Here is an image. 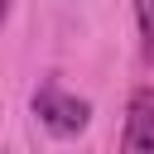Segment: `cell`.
Here are the masks:
<instances>
[{
	"mask_svg": "<svg viewBox=\"0 0 154 154\" xmlns=\"http://www.w3.org/2000/svg\"><path fill=\"white\" fill-rule=\"evenodd\" d=\"M5 14H10V0H0V24H5Z\"/></svg>",
	"mask_w": 154,
	"mask_h": 154,
	"instance_id": "cell-4",
	"label": "cell"
},
{
	"mask_svg": "<svg viewBox=\"0 0 154 154\" xmlns=\"http://www.w3.org/2000/svg\"><path fill=\"white\" fill-rule=\"evenodd\" d=\"M135 24H140V53L154 63V0H135Z\"/></svg>",
	"mask_w": 154,
	"mask_h": 154,
	"instance_id": "cell-3",
	"label": "cell"
},
{
	"mask_svg": "<svg viewBox=\"0 0 154 154\" xmlns=\"http://www.w3.org/2000/svg\"><path fill=\"white\" fill-rule=\"evenodd\" d=\"M34 116H38V125H43L48 135L72 140V135L87 130V120H91V101L77 96V91H67V87H58V82H43V87L34 91Z\"/></svg>",
	"mask_w": 154,
	"mask_h": 154,
	"instance_id": "cell-1",
	"label": "cell"
},
{
	"mask_svg": "<svg viewBox=\"0 0 154 154\" xmlns=\"http://www.w3.org/2000/svg\"><path fill=\"white\" fill-rule=\"evenodd\" d=\"M120 154H154V87H135L125 101Z\"/></svg>",
	"mask_w": 154,
	"mask_h": 154,
	"instance_id": "cell-2",
	"label": "cell"
}]
</instances>
